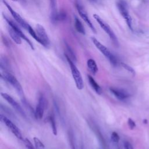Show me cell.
Wrapping results in <instances>:
<instances>
[{
  "label": "cell",
  "instance_id": "6da1fadb",
  "mask_svg": "<svg viewBox=\"0 0 149 149\" xmlns=\"http://www.w3.org/2000/svg\"><path fill=\"white\" fill-rule=\"evenodd\" d=\"M91 40L96 48L107 58L108 59L111 64L113 66H116L118 65V60L117 58L110 52V51L103 44H102L95 38L91 37Z\"/></svg>",
  "mask_w": 149,
  "mask_h": 149
},
{
  "label": "cell",
  "instance_id": "7a4b0ae2",
  "mask_svg": "<svg viewBox=\"0 0 149 149\" xmlns=\"http://www.w3.org/2000/svg\"><path fill=\"white\" fill-rule=\"evenodd\" d=\"M65 56L69 63V65L70 66V68L71 70V73L73 78V80L75 82L76 87L79 90H82L84 87V84L83 81L82 79V76L81 75V73L74 62L70 59V58L66 55L65 54Z\"/></svg>",
  "mask_w": 149,
  "mask_h": 149
},
{
  "label": "cell",
  "instance_id": "3957f363",
  "mask_svg": "<svg viewBox=\"0 0 149 149\" xmlns=\"http://www.w3.org/2000/svg\"><path fill=\"white\" fill-rule=\"evenodd\" d=\"M93 17L95 19V20L98 22L101 29H102L108 35L109 37L110 38L111 40L112 41L113 44L118 47L119 45V42L117 37L116 36L112 30L111 29L110 26L107 23H105L98 15L94 14L93 15Z\"/></svg>",
  "mask_w": 149,
  "mask_h": 149
},
{
  "label": "cell",
  "instance_id": "277c9868",
  "mask_svg": "<svg viewBox=\"0 0 149 149\" xmlns=\"http://www.w3.org/2000/svg\"><path fill=\"white\" fill-rule=\"evenodd\" d=\"M116 5L120 15L125 19L127 26L132 30V19L128 11L127 3L124 0H119L117 2Z\"/></svg>",
  "mask_w": 149,
  "mask_h": 149
},
{
  "label": "cell",
  "instance_id": "5b68a950",
  "mask_svg": "<svg viewBox=\"0 0 149 149\" xmlns=\"http://www.w3.org/2000/svg\"><path fill=\"white\" fill-rule=\"evenodd\" d=\"M1 75L2 77H3L15 88L18 94H19L21 96H23V90L22 87L19 81L14 76H13L12 74L8 72H3L1 74Z\"/></svg>",
  "mask_w": 149,
  "mask_h": 149
},
{
  "label": "cell",
  "instance_id": "8992f818",
  "mask_svg": "<svg viewBox=\"0 0 149 149\" xmlns=\"http://www.w3.org/2000/svg\"><path fill=\"white\" fill-rule=\"evenodd\" d=\"M0 120L11 131V132L19 139L22 140L23 139L22 134L20 129L14 124L9 119L6 118L5 115L1 114L0 115Z\"/></svg>",
  "mask_w": 149,
  "mask_h": 149
},
{
  "label": "cell",
  "instance_id": "52a82bcc",
  "mask_svg": "<svg viewBox=\"0 0 149 149\" xmlns=\"http://www.w3.org/2000/svg\"><path fill=\"white\" fill-rule=\"evenodd\" d=\"M36 32L40 40L39 43L44 47H48L50 44V41L44 27L42 25L37 24L36 26Z\"/></svg>",
  "mask_w": 149,
  "mask_h": 149
},
{
  "label": "cell",
  "instance_id": "ba28073f",
  "mask_svg": "<svg viewBox=\"0 0 149 149\" xmlns=\"http://www.w3.org/2000/svg\"><path fill=\"white\" fill-rule=\"evenodd\" d=\"M2 2L4 3V5L6 6V7L8 9L9 11L10 12V13H11L12 16L15 19V20L16 21V22L19 24H20L23 28H24V29L27 30L30 25L21 17V16L19 13H17L15 10H14V9H13L12 8L6 1L3 0Z\"/></svg>",
  "mask_w": 149,
  "mask_h": 149
},
{
  "label": "cell",
  "instance_id": "9c48e42d",
  "mask_svg": "<svg viewBox=\"0 0 149 149\" xmlns=\"http://www.w3.org/2000/svg\"><path fill=\"white\" fill-rule=\"evenodd\" d=\"M3 16L4 17V19H5V20L6 21V22L8 23V24H9V26H10L18 34V35L21 37V38L23 39L24 40L26 41V42L30 45V48L34 50V46L32 44V42H31V41L28 38V37H26V36L22 32V31L20 30V29L17 26V24H16L13 21H12L11 20H10L9 18H8L6 16H5L4 15H3Z\"/></svg>",
  "mask_w": 149,
  "mask_h": 149
},
{
  "label": "cell",
  "instance_id": "30bf717a",
  "mask_svg": "<svg viewBox=\"0 0 149 149\" xmlns=\"http://www.w3.org/2000/svg\"><path fill=\"white\" fill-rule=\"evenodd\" d=\"M1 96L9 103L10 104V105L17 112H19L22 116L26 117V113L23 110V109L22 108V107L9 94L5 93H1Z\"/></svg>",
  "mask_w": 149,
  "mask_h": 149
},
{
  "label": "cell",
  "instance_id": "8fae6325",
  "mask_svg": "<svg viewBox=\"0 0 149 149\" xmlns=\"http://www.w3.org/2000/svg\"><path fill=\"white\" fill-rule=\"evenodd\" d=\"M45 98L42 94H40L38 98V104L36 106L34 115L36 119H41L43 117L45 107Z\"/></svg>",
  "mask_w": 149,
  "mask_h": 149
},
{
  "label": "cell",
  "instance_id": "7c38bea8",
  "mask_svg": "<svg viewBox=\"0 0 149 149\" xmlns=\"http://www.w3.org/2000/svg\"><path fill=\"white\" fill-rule=\"evenodd\" d=\"M76 6L77 12H78L79 15L80 16V17L83 19V20H84V21L88 26V27L91 29V30L94 33H96V30H95L93 24L91 23V20H90V19H89V17H88L86 12L85 11L84 9L82 6V5H81V4L79 2H77L76 3Z\"/></svg>",
  "mask_w": 149,
  "mask_h": 149
},
{
  "label": "cell",
  "instance_id": "4fadbf2b",
  "mask_svg": "<svg viewBox=\"0 0 149 149\" xmlns=\"http://www.w3.org/2000/svg\"><path fill=\"white\" fill-rule=\"evenodd\" d=\"M109 91L116 98L120 101L125 100L130 97V94L123 89L115 87H110Z\"/></svg>",
  "mask_w": 149,
  "mask_h": 149
},
{
  "label": "cell",
  "instance_id": "5bb4252c",
  "mask_svg": "<svg viewBox=\"0 0 149 149\" xmlns=\"http://www.w3.org/2000/svg\"><path fill=\"white\" fill-rule=\"evenodd\" d=\"M88 80L90 83V85L91 86V88L94 90V91L97 94L101 95L102 92V88L100 86V85L96 82V81L94 80V79L90 75H88Z\"/></svg>",
  "mask_w": 149,
  "mask_h": 149
},
{
  "label": "cell",
  "instance_id": "9a60e30c",
  "mask_svg": "<svg viewBox=\"0 0 149 149\" xmlns=\"http://www.w3.org/2000/svg\"><path fill=\"white\" fill-rule=\"evenodd\" d=\"M8 30L9 34L11 37V38L13 40V41L17 44H22L21 37L18 35L17 32L9 24H8Z\"/></svg>",
  "mask_w": 149,
  "mask_h": 149
},
{
  "label": "cell",
  "instance_id": "2e32d148",
  "mask_svg": "<svg viewBox=\"0 0 149 149\" xmlns=\"http://www.w3.org/2000/svg\"><path fill=\"white\" fill-rule=\"evenodd\" d=\"M66 18V14L63 12H57L54 14H51V19L54 23L65 20Z\"/></svg>",
  "mask_w": 149,
  "mask_h": 149
},
{
  "label": "cell",
  "instance_id": "e0dca14e",
  "mask_svg": "<svg viewBox=\"0 0 149 149\" xmlns=\"http://www.w3.org/2000/svg\"><path fill=\"white\" fill-rule=\"evenodd\" d=\"M87 65L88 69H89L90 72L93 75H95L97 73V72L98 70V66L97 65L94 59H88L87 62Z\"/></svg>",
  "mask_w": 149,
  "mask_h": 149
},
{
  "label": "cell",
  "instance_id": "ac0fdd59",
  "mask_svg": "<svg viewBox=\"0 0 149 149\" xmlns=\"http://www.w3.org/2000/svg\"><path fill=\"white\" fill-rule=\"evenodd\" d=\"M74 27L76 30L79 33L84 35L86 34V30L84 28V26L80 20L78 19L77 17H74Z\"/></svg>",
  "mask_w": 149,
  "mask_h": 149
},
{
  "label": "cell",
  "instance_id": "d6986e66",
  "mask_svg": "<svg viewBox=\"0 0 149 149\" xmlns=\"http://www.w3.org/2000/svg\"><path fill=\"white\" fill-rule=\"evenodd\" d=\"M65 44L66 49L67 51V54H66L73 62H76L77 61V58L73 49L66 42H65Z\"/></svg>",
  "mask_w": 149,
  "mask_h": 149
},
{
  "label": "cell",
  "instance_id": "ffe728a7",
  "mask_svg": "<svg viewBox=\"0 0 149 149\" xmlns=\"http://www.w3.org/2000/svg\"><path fill=\"white\" fill-rule=\"evenodd\" d=\"M48 120L50 123V125L52 127V132L54 135H57V128H56V122L55 120V117L54 115H51L48 117Z\"/></svg>",
  "mask_w": 149,
  "mask_h": 149
},
{
  "label": "cell",
  "instance_id": "44dd1931",
  "mask_svg": "<svg viewBox=\"0 0 149 149\" xmlns=\"http://www.w3.org/2000/svg\"><path fill=\"white\" fill-rule=\"evenodd\" d=\"M68 137H69V143H70L71 149H76L74 137L73 132L71 130H70L68 132Z\"/></svg>",
  "mask_w": 149,
  "mask_h": 149
},
{
  "label": "cell",
  "instance_id": "7402d4cb",
  "mask_svg": "<svg viewBox=\"0 0 149 149\" xmlns=\"http://www.w3.org/2000/svg\"><path fill=\"white\" fill-rule=\"evenodd\" d=\"M33 140L36 149H45L44 144L41 142V141L39 139L34 137Z\"/></svg>",
  "mask_w": 149,
  "mask_h": 149
},
{
  "label": "cell",
  "instance_id": "603a6c76",
  "mask_svg": "<svg viewBox=\"0 0 149 149\" xmlns=\"http://www.w3.org/2000/svg\"><path fill=\"white\" fill-rule=\"evenodd\" d=\"M120 65L124 69H125L126 70H127L129 72H130L133 75V76H134L135 75L136 72L134 70V69L133 68H132L130 66H129L123 62H120Z\"/></svg>",
  "mask_w": 149,
  "mask_h": 149
},
{
  "label": "cell",
  "instance_id": "cb8c5ba5",
  "mask_svg": "<svg viewBox=\"0 0 149 149\" xmlns=\"http://www.w3.org/2000/svg\"><path fill=\"white\" fill-rule=\"evenodd\" d=\"M27 31L29 33V34L31 35V36L34 40H36L38 42H40V40H39V38H38V36H37V34L36 31H34V30L33 29V28H32L30 26L29 27V28H28V29H27Z\"/></svg>",
  "mask_w": 149,
  "mask_h": 149
},
{
  "label": "cell",
  "instance_id": "d4e9b609",
  "mask_svg": "<svg viewBox=\"0 0 149 149\" xmlns=\"http://www.w3.org/2000/svg\"><path fill=\"white\" fill-rule=\"evenodd\" d=\"M120 137L119 134L116 132H113L111 135V140L113 143H118L119 141Z\"/></svg>",
  "mask_w": 149,
  "mask_h": 149
},
{
  "label": "cell",
  "instance_id": "484cf974",
  "mask_svg": "<svg viewBox=\"0 0 149 149\" xmlns=\"http://www.w3.org/2000/svg\"><path fill=\"white\" fill-rule=\"evenodd\" d=\"M23 141H24V143L26 149H36V147H34L31 142L30 141V140L28 139L27 138L24 139Z\"/></svg>",
  "mask_w": 149,
  "mask_h": 149
},
{
  "label": "cell",
  "instance_id": "4316f807",
  "mask_svg": "<svg viewBox=\"0 0 149 149\" xmlns=\"http://www.w3.org/2000/svg\"><path fill=\"white\" fill-rule=\"evenodd\" d=\"M49 3L52 10L51 14H54L56 13V0H49Z\"/></svg>",
  "mask_w": 149,
  "mask_h": 149
},
{
  "label": "cell",
  "instance_id": "83f0119b",
  "mask_svg": "<svg viewBox=\"0 0 149 149\" xmlns=\"http://www.w3.org/2000/svg\"><path fill=\"white\" fill-rule=\"evenodd\" d=\"M127 125L129 126V127L131 130L134 129L136 127V126L135 122L132 118H129L128 119V120H127Z\"/></svg>",
  "mask_w": 149,
  "mask_h": 149
},
{
  "label": "cell",
  "instance_id": "f1b7e54d",
  "mask_svg": "<svg viewBox=\"0 0 149 149\" xmlns=\"http://www.w3.org/2000/svg\"><path fill=\"white\" fill-rule=\"evenodd\" d=\"M123 149H134L132 144L128 141L123 142Z\"/></svg>",
  "mask_w": 149,
  "mask_h": 149
},
{
  "label": "cell",
  "instance_id": "f546056e",
  "mask_svg": "<svg viewBox=\"0 0 149 149\" xmlns=\"http://www.w3.org/2000/svg\"><path fill=\"white\" fill-rule=\"evenodd\" d=\"M147 122H148V121H147V120L146 119H145L143 120V123H144V124H147Z\"/></svg>",
  "mask_w": 149,
  "mask_h": 149
},
{
  "label": "cell",
  "instance_id": "4dcf8cb0",
  "mask_svg": "<svg viewBox=\"0 0 149 149\" xmlns=\"http://www.w3.org/2000/svg\"><path fill=\"white\" fill-rule=\"evenodd\" d=\"M22 2H23V3H25L26 2V0H20Z\"/></svg>",
  "mask_w": 149,
  "mask_h": 149
},
{
  "label": "cell",
  "instance_id": "1f68e13d",
  "mask_svg": "<svg viewBox=\"0 0 149 149\" xmlns=\"http://www.w3.org/2000/svg\"><path fill=\"white\" fill-rule=\"evenodd\" d=\"M90 1H91V2H95L97 1V0H90Z\"/></svg>",
  "mask_w": 149,
  "mask_h": 149
},
{
  "label": "cell",
  "instance_id": "d6a6232c",
  "mask_svg": "<svg viewBox=\"0 0 149 149\" xmlns=\"http://www.w3.org/2000/svg\"><path fill=\"white\" fill-rule=\"evenodd\" d=\"M12 1H17L18 0H12Z\"/></svg>",
  "mask_w": 149,
  "mask_h": 149
},
{
  "label": "cell",
  "instance_id": "836d02e7",
  "mask_svg": "<svg viewBox=\"0 0 149 149\" xmlns=\"http://www.w3.org/2000/svg\"><path fill=\"white\" fill-rule=\"evenodd\" d=\"M81 149H84V148H83V147H81Z\"/></svg>",
  "mask_w": 149,
  "mask_h": 149
}]
</instances>
